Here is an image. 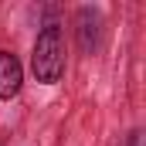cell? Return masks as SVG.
<instances>
[{"mask_svg":"<svg viewBox=\"0 0 146 146\" xmlns=\"http://www.w3.org/2000/svg\"><path fill=\"white\" fill-rule=\"evenodd\" d=\"M129 146H139V133H129Z\"/></svg>","mask_w":146,"mask_h":146,"instance_id":"277c9868","label":"cell"},{"mask_svg":"<svg viewBox=\"0 0 146 146\" xmlns=\"http://www.w3.org/2000/svg\"><path fill=\"white\" fill-rule=\"evenodd\" d=\"M24 85V65L17 61V54L0 51V102H10Z\"/></svg>","mask_w":146,"mask_h":146,"instance_id":"7a4b0ae2","label":"cell"},{"mask_svg":"<svg viewBox=\"0 0 146 146\" xmlns=\"http://www.w3.org/2000/svg\"><path fill=\"white\" fill-rule=\"evenodd\" d=\"M31 72L41 85H58L65 75V34L58 21H48L34 37L31 51Z\"/></svg>","mask_w":146,"mask_h":146,"instance_id":"6da1fadb","label":"cell"},{"mask_svg":"<svg viewBox=\"0 0 146 146\" xmlns=\"http://www.w3.org/2000/svg\"><path fill=\"white\" fill-rule=\"evenodd\" d=\"M99 31H102V21H99V10H92V7H82L78 10V44H82V51H95L99 48Z\"/></svg>","mask_w":146,"mask_h":146,"instance_id":"3957f363","label":"cell"}]
</instances>
